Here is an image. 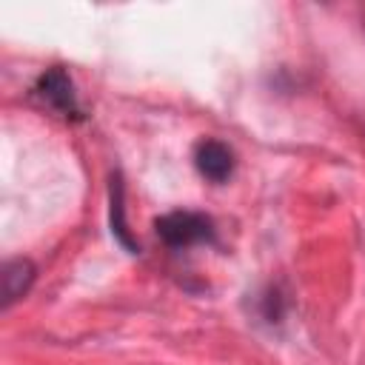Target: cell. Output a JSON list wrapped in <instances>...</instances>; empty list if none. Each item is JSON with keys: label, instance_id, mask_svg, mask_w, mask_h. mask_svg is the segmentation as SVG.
Wrapping results in <instances>:
<instances>
[{"label": "cell", "instance_id": "4", "mask_svg": "<svg viewBox=\"0 0 365 365\" xmlns=\"http://www.w3.org/2000/svg\"><path fill=\"white\" fill-rule=\"evenodd\" d=\"M34 277H37V271H34L31 259H23V257L9 259V262L3 265V277H0V279H3V308H9V305H14L17 299H23V297L29 294Z\"/></svg>", "mask_w": 365, "mask_h": 365}, {"label": "cell", "instance_id": "1", "mask_svg": "<svg viewBox=\"0 0 365 365\" xmlns=\"http://www.w3.org/2000/svg\"><path fill=\"white\" fill-rule=\"evenodd\" d=\"M154 228L168 248H191V245L214 242L217 237L214 220L200 211H168L154 222Z\"/></svg>", "mask_w": 365, "mask_h": 365}, {"label": "cell", "instance_id": "5", "mask_svg": "<svg viewBox=\"0 0 365 365\" xmlns=\"http://www.w3.org/2000/svg\"><path fill=\"white\" fill-rule=\"evenodd\" d=\"M114 185H111V231L117 234V240L131 251V254H137L140 251V245L128 237V228H125V211H123V182H120V177L117 180H111Z\"/></svg>", "mask_w": 365, "mask_h": 365}, {"label": "cell", "instance_id": "3", "mask_svg": "<svg viewBox=\"0 0 365 365\" xmlns=\"http://www.w3.org/2000/svg\"><path fill=\"white\" fill-rule=\"evenodd\" d=\"M194 165L208 182H225L234 174V151L220 140H200L194 145Z\"/></svg>", "mask_w": 365, "mask_h": 365}, {"label": "cell", "instance_id": "2", "mask_svg": "<svg viewBox=\"0 0 365 365\" xmlns=\"http://www.w3.org/2000/svg\"><path fill=\"white\" fill-rule=\"evenodd\" d=\"M34 97L51 108L54 114L66 117V120H80L83 117V108H80V100H77V91H74V83L68 77V71L63 66H51L48 71H43L34 83Z\"/></svg>", "mask_w": 365, "mask_h": 365}]
</instances>
